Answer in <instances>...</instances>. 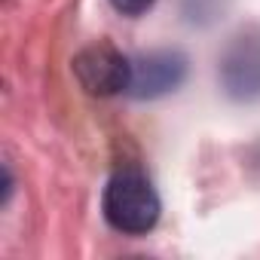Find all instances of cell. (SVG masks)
<instances>
[{"label": "cell", "instance_id": "cell-3", "mask_svg": "<svg viewBox=\"0 0 260 260\" xmlns=\"http://www.w3.org/2000/svg\"><path fill=\"white\" fill-rule=\"evenodd\" d=\"M187 77V58L178 49H156L147 55H138L132 61V80H128V95L150 101L175 92Z\"/></svg>", "mask_w": 260, "mask_h": 260}, {"label": "cell", "instance_id": "cell-2", "mask_svg": "<svg viewBox=\"0 0 260 260\" xmlns=\"http://www.w3.org/2000/svg\"><path fill=\"white\" fill-rule=\"evenodd\" d=\"M74 77L77 83L95 95V98H110L119 92H128L132 80V61H128L113 43L98 40L74 55Z\"/></svg>", "mask_w": 260, "mask_h": 260}, {"label": "cell", "instance_id": "cell-5", "mask_svg": "<svg viewBox=\"0 0 260 260\" xmlns=\"http://www.w3.org/2000/svg\"><path fill=\"white\" fill-rule=\"evenodd\" d=\"M226 7V0H184V16L193 25H211Z\"/></svg>", "mask_w": 260, "mask_h": 260}, {"label": "cell", "instance_id": "cell-1", "mask_svg": "<svg viewBox=\"0 0 260 260\" xmlns=\"http://www.w3.org/2000/svg\"><path fill=\"white\" fill-rule=\"evenodd\" d=\"M104 220L125 236H144L159 220V196L141 169H122L104 187Z\"/></svg>", "mask_w": 260, "mask_h": 260}, {"label": "cell", "instance_id": "cell-6", "mask_svg": "<svg viewBox=\"0 0 260 260\" xmlns=\"http://www.w3.org/2000/svg\"><path fill=\"white\" fill-rule=\"evenodd\" d=\"M153 4H156V0H110V7H113L116 13H122V16H141V13H147Z\"/></svg>", "mask_w": 260, "mask_h": 260}, {"label": "cell", "instance_id": "cell-4", "mask_svg": "<svg viewBox=\"0 0 260 260\" xmlns=\"http://www.w3.org/2000/svg\"><path fill=\"white\" fill-rule=\"evenodd\" d=\"M220 83L236 101L260 98V34H239L220 58Z\"/></svg>", "mask_w": 260, "mask_h": 260}]
</instances>
